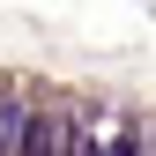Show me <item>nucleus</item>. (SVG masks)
I'll use <instances>...</instances> for the list:
<instances>
[{"mask_svg": "<svg viewBox=\"0 0 156 156\" xmlns=\"http://www.w3.org/2000/svg\"><path fill=\"white\" fill-rule=\"evenodd\" d=\"M67 156H97V141H89V134H74V141H67Z\"/></svg>", "mask_w": 156, "mask_h": 156, "instance_id": "obj_1", "label": "nucleus"}]
</instances>
